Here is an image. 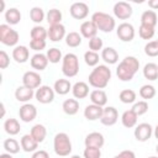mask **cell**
<instances>
[{
	"label": "cell",
	"mask_w": 158,
	"mask_h": 158,
	"mask_svg": "<svg viewBox=\"0 0 158 158\" xmlns=\"http://www.w3.org/2000/svg\"><path fill=\"white\" fill-rule=\"evenodd\" d=\"M65 43H67V46H69V47H72V48L79 47V46L81 44V35H79V33L75 32V31L69 32V33L65 36Z\"/></svg>",
	"instance_id": "obj_37"
},
{
	"label": "cell",
	"mask_w": 158,
	"mask_h": 158,
	"mask_svg": "<svg viewBox=\"0 0 158 158\" xmlns=\"http://www.w3.org/2000/svg\"><path fill=\"white\" fill-rule=\"evenodd\" d=\"M116 35L122 42H131L135 38V27L128 22H122L118 25Z\"/></svg>",
	"instance_id": "obj_8"
},
{
	"label": "cell",
	"mask_w": 158,
	"mask_h": 158,
	"mask_svg": "<svg viewBox=\"0 0 158 158\" xmlns=\"http://www.w3.org/2000/svg\"><path fill=\"white\" fill-rule=\"evenodd\" d=\"M91 21L95 23V26L98 27L99 31L105 32V33L111 32L112 30H115V26H116L114 17L106 12H102V11L94 12L91 16Z\"/></svg>",
	"instance_id": "obj_3"
},
{
	"label": "cell",
	"mask_w": 158,
	"mask_h": 158,
	"mask_svg": "<svg viewBox=\"0 0 158 158\" xmlns=\"http://www.w3.org/2000/svg\"><path fill=\"white\" fill-rule=\"evenodd\" d=\"M139 96L144 100H149V99L154 98L156 96V88L153 85H149V84L142 85L139 89Z\"/></svg>",
	"instance_id": "obj_39"
},
{
	"label": "cell",
	"mask_w": 158,
	"mask_h": 158,
	"mask_svg": "<svg viewBox=\"0 0 158 158\" xmlns=\"http://www.w3.org/2000/svg\"><path fill=\"white\" fill-rule=\"evenodd\" d=\"M137 116H141V115H144L147 111H148V102L146 100H141L138 102H135L132 109H131Z\"/></svg>",
	"instance_id": "obj_43"
},
{
	"label": "cell",
	"mask_w": 158,
	"mask_h": 158,
	"mask_svg": "<svg viewBox=\"0 0 158 158\" xmlns=\"http://www.w3.org/2000/svg\"><path fill=\"white\" fill-rule=\"evenodd\" d=\"M4 128H5V132L10 136H15L20 132L21 127H20V122L16 120V118H7L5 120L4 122Z\"/></svg>",
	"instance_id": "obj_29"
},
{
	"label": "cell",
	"mask_w": 158,
	"mask_h": 158,
	"mask_svg": "<svg viewBox=\"0 0 158 158\" xmlns=\"http://www.w3.org/2000/svg\"><path fill=\"white\" fill-rule=\"evenodd\" d=\"M157 42H158V40H157Z\"/></svg>",
	"instance_id": "obj_60"
},
{
	"label": "cell",
	"mask_w": 158,
	"mask_h": 158,
	"mask_svg": "<svg viewBox=\"0 0 158 158\" xmlns=\"http://www.w3.org/2000/svg\"><path fill=\"white\" fill-rule=\"evenodd\" d=\"M4 149L6 151V153H10V154H16L20 152V147L21 144L15 139V138H6L4 141Z\"/></svg>",
	"instance_id": "obj_35"
},
{
	"label": "cell",
	"mask_w": 158,
	"mask_h": 158,
	"mask_svg": "<svg viewBox=\"0 0 158 158\" xmlns=\"http://www.w3.org/2000/svg\"><path fill=\"white\" fill-rule=\"evenodd\" d=\"M70 158H81V157H80V156H77V154H74V156H72Z\"/></svg>",
	"instance_id": "obj_56"
},
{
	"label": "cell",
	"mask_w": 158,
	"mask_h": 158,
	"mask_svg": "<svg viewBox=\"0 0 158 158\" xmlns=\"http://www.w3.org/2000/svg\"><path fill=\"white\" fill-rule=\"evenodd\" d=\"M69 12L72 15V17L77 19V20H83L88 16L89 14V6L85 4V2H81V1H78V2H73L70 5V9H69Z\"/></svg>",
	"instance_id": "obj_13"
},
{
	"label": "cell",
	"mask_w": 158,
	"mask_h": 158,
	"mask_svg": "<svg viewBox=\"0 0 158 158\" xmlns=\"http://www.w3.org/2000/svg\"><path fill=\"white\" fill-rule=\"evenodd\" d=\"M152 133H153V128H152V126H151L149 123H147V122H142V123L137 125L136 128H135V132H133L135 138H136L137 141H139V142H146V141H148V139L151 138Z\"/></svg>",
	"instance_id": "obj_11"
},
{
	"label": "cell",
	"mask_w": 158,
	"mask_h": 158,
	"mask_svg": "<svg viewBox=\"0 0 158 158\" xmlns=\"http://www.w3.org/2000/svg\"><path fill=\"white\" fill-rule=\"evenodd\" d=\"M10 65V57L5 51H0V68L6 69Z\"/></svg>",
	"instance_id": "obj_49"
},
{
	"label": "cell",
	"mask_w": 158,
	"mask_h": 158,
	"mask_svg": "<svg viewBox=\"0 0 158 158\" xmlns=\"http://www.w3.org/2000/svg\"><path fill=\"white\" fill-rule=\"evenodd\" d=\"M62 72L68 78H73L79 73V59L74 53H67L63 57Z\"/></svg>",
	"instance_id": "obj_5"
},
{
	"label": "cell",
	"mask_w": 158,
	"mask_h": 158,
	"mask_svg": "<svg viewBox=\"0 0 158 158\" xmlns=\"http://www.w3.org/2000/svg\"><path fill=\"white\" fill-rule=\"evenodd\" d=\"M72 84L68 79H58L54 81V85H53V89L57 94L59 95H65L69 93V90H72Z\"/></svg>",
	"instance_id": "obj_26"
},
{
	"label": "cell",
	"mask_w": 158,
	"mask_h": 158,
	"mask_svg": "<svg viewBox=\"0 0 158 158\" xmlns=\"http://www.w3.org/2000/svg\"><path fill=\"white\" fill-rule=\"evenodd\" d=\"M141 25L154 27L157 25V14L153 10H146L141 15Z\"/></svg>",
	"instance_id": "obj_30"
},
{
	"label": "cell",
	"mask_w": 158,
	"mask_h": 158,
	"mask_svg": "<svg viewBox=\"0 0 158 158\" xmlns=\"http://www.w3.org/2000/svg\"><path fill=\"white\" fill-rule=\"evenodd\" d=\"M5 20L9 25H17L21 20V12L16 7H10L5 12Z\"/></svg>",
	"instance_id": "obj_32"
},
{
	"label": "cell",
	"mask_w": 158,
	"mask_h": 158,
	"mask_svg": "<svg viewBox=\"0 0 158 158\" xmlns=\"http://www.w3.org/2000/svg\"><path fill=\"white\" fill-rule=\"evenodd\" d=\"M47 22L49 26H54V25H59L60 21H62V12L58 10V9H51L47 15Z\"/></svg>",
	"instance_id": "obj_36"
},
{
	"label": "cell",
	"mask_w": 158,
	"mask_h": 158,
	"mask_svg": "<svg viewBox=\"0 0 158 158\" xmlns=\"http://www.w3.org/2000/svg\"><path fill=\"white\" fill-rule=\"evenodd\" d=\"M54 89H52L48 85H41L36 93H35V98L38 102L41 104H51L54 100Z\"/></svg>",
	"instance_id": "obj_7"
},
{
	"label": "cell",
	"mask_w": 158,
	"mask_h": 158,
	"mask_svg": "<svg viewBox=\"0 0 158 158\" xmlns=\"http://www.w3.org/2000/svg\"><path fill=\"white\" fill-rule=\"evenodd\" d=\"M49 60L46 54L43 53H36L31 57V67L36 70H44L48 65Z\"/></svg>",
	"instance_id": "obj_18"
},
{
	"label": "cell",
	"mask_w": 158,
	"mask_h": 158,
	"mask_svg": "<svg viewBox=\"0 0 158 158\" xmlns=\"http://www.w3.org/2000/svg\"><path fill=\"white\" fill-rule=\"evenodd\" d=\"M83 156H84V158H100L101 157V151H100V148L85 147Z\"/></svg>",
	"instance_id": "obj_46"
},
{
	"label": "cell",
	"mask_w": 158,
	"mask_h": 158,
	"mask_svg": "<svg viewBox=\"0 0 158 158\" xmlns=\"http://www.w3.org/2000/svg\"><path fill=\"white\" fill-rule=\"evenodd\" d=\"M148 6L153 10H158V0H149L148 1Z\"/></svg>",
	"instance_id": "obj_52"
},
{
	"label": "cell",
	"mask_w": 158,
	"mask_h": 158,
	"mask_svg": "<svg viewBox=\"0 0 158 158\" xmlns=\"http://www.w3.org/2000/svg\"><path fill=\"white\" fill-rule=\"evenodd\" d=\"M139 69V60L133 56L125 57L116 68V75L121 81H131Z\"/></svg>",
	"instance_id": "obj_1"
},
{
	"label": "cell",
	"mask_w": 158,
	"mask_h": 158,
	"mask_svg": "<svg viewBox=\"0 0 158 158\" xmlns=\"http://www.w3.org/2000/svg\"><path fill=\"white\" fill-rule=\"evenodd\" d=\"M102 111L104 109L101 106H98V105H88L85 109H84V116L86 120L89 121H95V120H100L101 115H102Z\"/></svg>",
	"instance_id": "obj_19"
},
{
	"label": "cell",
	"mask_w": 158,
	"mask_h": 158,
	"mask_svg": "<svg viewBox=\"0 0 158 158\" xmlns=\"http://www.w3.org/2000/svg\"><path fill=\"white\" fill-rule=\"evenodd\" d=\"M80 35L81 37H85L88 40H91L94 37H96V33H98V27L95 26V23L90 20V21H84L81 25H80Z\"/></svg>",
	"instance_id": "obj_17"
},
{
	"label": "cell",
	"mask_w": 158,
	"mask_h": 158,
	"mask_svg": "<svg viewBox=\"0 0 158 158\" xmlns=\"http://www.w3.org/2000/svg\"><path fill=\"white\" fill-rule=\"evenodd\" d=\"M0 158H12V157L10 153H2V154H0Z\"/></svg>",
	"instance_id": "obj_53"
},
{
	"label": "cell",
	"mask_w": 158,
	"mask_h": 158,
	"mask_svg": "<svg viewBox=\"0 0 158 158\" xmlns=\"http://www.w3.org/2000/svg\"><path fill=\"white\" fill-rule=\"evenodd\" d=\"M19 116L23 122H31L37 116V109L32 104H23L19 110Z\"/></svg>",
	"instance_id": "obj_14"
},
{
	"label": "cell",
	"mask_w": 158,
	"mask_h": 158,
	"mask_svg": "<svg viewBox=\"0 0 158 158\" xmlns=\"http://www.w3.org/2000/svg\"><path fill=\"white\" fill-rule=\"evenodd\" d=\"M30 48L41 53V51L46 48V41H42V40H31L30 41Z\"/></svg>",
	"instance_id": "obj_48"
},
{
	"label": "cell",
	"mask_w": 158,
	"mask_h": 158,
	"mask_svg": "<svg viewBox=\"0 0 158 158\" xmlns=\"http://www.w3.org/2000/svg\"><path fill=\"white\" fill-rule=\"evenodd\" d=\"M144 53L148 57H157L158 56V42L151 41L144 46Z\"/></svg>",
	"instance_id": "obj_45"
},
{
	"label": "cell",
	"mask_w": 158,
	"mask_h": 158,
	"mask_svg": "<svg viewBox=\"0 0 158 158\" xmlns=\"http://www.w3.org/2000/svg\"><path fill=\"white\" fill-rule=\"evenodd\" d=\"M42 78L41 75L35 70H28L22 75V84L30 89H38L41 86Z\"/></svg>",
	"instance_id": "obj_10"
},
{
	"label": "cell",
	"mask_w": 158,
	"mask_h": 158,
	"mask_svg": "<svg viewBox=\"0 0 158 158\" xmlns=\"http://www.w3.org/2000/svg\"><path fill=\"white\" fill-rule=\"evenodd\" d=\"M31 136L38 142V143H41V142H43L44 141V138H46V136H47V130H46V127L43 126V125H41V123H37V125H35L32 128H31Z\"/></svg>",
	"instance_id": "obj_31"
},
{
	"label": "cell",
	"mask_w": 158,
	"mask_h": 158,
	"mask_svg": "<svg viewBox=\"0 0 158 158\" xmlns=\"http://www.w3.org/2000/svg\"><path fill=\"white\" fill-rule=\"evenodd\" d=\"M30 17L35 23H41L43 21V19H44V11L41 7L35 6V7H32L30 10Z\"/></svg>",
	"instance_id": "obj_41"
},
{
	"label": "cell",
	"mask_w": 158,
	"mask_h": 158,
	"mask_svg": "<svg viewBox=\"0 0 158 158\" xmlns=\"http://www.w3.org/2000/svg\"><path fill=\"white\" fill-rule=\"evenodd\" d=\"M90 101L91 104L94 105H98V106H105L106 102H107V95L104 90L101 89H95L90 93Z\"/></svg>",
	"instance_id": "obj_23"
},
{
	"label": "cell",
	"mask_w": 158,
	"mask_h": 158,
	"mask_svg": "<svg viewBox=\"0 0 158 158\" xmlns=\"http://www.w3.org/2000/svg\"><path fill=\"white\" fill-rule=\"evenodd\" d=\"M30 36H31V40H42V41H46V38L48 37V31L43 27V26H33L31 32H30Z\"/></svg>",
	"instance_id": "obj_34"
},
{
	"label": "cell",
	"mask_w": 158,
	"mask_h": 158,
	"mask_svg": "<svg viewBox=\"0 0 158 158\" xmlns=\"http://www.w3.org/2000/svg\"><path fill=\"white\" fill-rule=\"evenodd\" d=\"M33 96H35L33 90L30 89V88H27V86H25V85L19 86V88L15 90V98H16V100L20 101V102H26V104H27V101H30Z\"/></svg>",
	"instance_id": "obj_20"
},
{
	"label": "cell",
	"mask_w": 158,
	"mask_h": 158,
	"mask_svg": "<svg viewBox=\"0 0 158 158\" xmlns=\"http://www.w3.org/2000/svg\"><path fill=\"white\" fill-rule=\"evenodd\" d=\"M47 58H48V60H49V63H53V64H56V63H59L60 60H63V57H62V52H60V49H58V48H56V47H53V48H49L48 51H47Z\"/></svg>",
	"instance_id": "obj_40"
},
{
	"label": "cell",
	"mask_w": 158,
	"mask_h": 158,
	"mask_svg": "<svg viewBox=\"0 0 158 158\" xmlns=\"http://www.w3.org/2000/svg\"><path fill=\"white\" fill-rule=\"evenodd\" d=\"M143 75L148 80L158 79V65L156 63H147L143 67Z\"/></svg>",
	"instance_id": "obj_33"
},
{
	"label": "cell",
	"mask_w": 158,
	"mask_h": 158,
	"mask_svg": "<svg viewBox=\"0 0 158 158\" xmlns=\"http://www.w3.org/2000/svg\"><path fill=\"white\" fill-rule=\"evenodd\" d=\"M89 84L95 89H104L107 86L110 79H111V70L105 64L96 65L91 73L89 74Z\"/></svg>",
	"instance_id": "obj_2"
},
{
	"label": "cell",
	"mask_w": 158,
	"mask_h": 158,
	"mask_svg": "<svg viewBox=\"0 0 158 158\" xmlns=\"http://www.w3.org/2000/svg\"><path fill=\"white\" fill-rule=\"evenodd\" d=\"M89 48H90V51L96 52V53L100 49L102 51V40L100 37H98V36L91 38V40H89Z\"/></svg>",
	"instance_id": "obj_47"
},
{
	"label": "cell",
	"mask_w": 158,
	"mask_h": 158,
	"mask_svg": "<svg viewBox=\"0 0 158 158\" xmlns=\"http://www.w3.org/2000/svg\"><path fill=\"white\" fill-rule=\"evenodd\" d=\"M48 31V38L52 41V42H59L62 41L63 38H65V27L59 23V25H54V26H49V30Z\"/></svg>",
	"instance_id": "obj_16"
},
{
	"label": "cell",
	"mask_w": 158,
	"mask_h": 158,
	"mask_svg": "<svg viewBox=\"0 0 158 158\" xmlns=\"http://www.w3.org/2000/svg\"><path fill=\"white\" fill-rule=\"evenodd\" d=\"M118 156H120L121 158H136V154H135L132 151H130V149L121 151V152L118 153Z\"/></svg>",
	"instance_id": "obj_50"
},
{
	"label": "cell",
	"mask_w": 158,
	"mask_h": 158,
	"mask_svg": "<svg viewBox=\"0 0 158 158\" xmlns=\"http://www.w3.org/2000/svg\"><path fill=\"white\" fill-rule=\"evenodd\" d=\"M138 33H139V37L141 38H143V40H151L154 36V27L141 25L139 28H138Z\"/></svg>",
	"instance_id": "obj_44"
},
{
	"label": "cell",
	"mask_w": 158,
	"mask_h": 158,
	"mask_svg": "<svg viewBox=\"0 0 158 158\" xmlns=\"http://www.w3.org/2000/svg\"><path fill=\"white\" fill-rule=\"evenodd\" d=\"M84 143H85V147L101 148L105 143V138L100 132H91L85 137Z\"/></svg>",
	"instance_id": "obj_15"
},
{
	"label": "cell",
	"mask_w": 158,
	"mask_h": 158,
	"mask_svg": "<svg viewBox=\"0 0 158 158\" xmlns=\"http://www.w3.org/2000/svg\"><path fill=\"white\" fill-rule=\"evenodd\" d=\"M32 158H49V154H48L46 151H43V149H40V151H36V152H33V154H32Z\"/></svg>",
	"instance_id": "obj_51"
},
{
	"label": "cell",
	"mask_w": 158,
	"mask_h": 158,
	"mask_svg": "<svg viewBox=\"0 0 158 158\" xmlns=\"http://www.w3.org/2000/svg\"><path fill=\"white\" fill-rule=\"evenodd\" d=\"M20 144H21V148L30 153V152H36L37 151V147H38V142L31 136V133L28 135H23L21 141H20Z\"/></svg>",
	"instance_id": "obj_21"
},
{
	"label": "cell",
	"mask_w": 158,
	"mask_h": 158,
	"mask_svg": "<svg viewBox=\"0 0 158 158\" xmlns=\"http://www.w3.org/2000/svg\"><path fill=\"white\" fill-rule=\"evenodd\" d=\"M137 117L138 116L132 110H126L121 116V122H122V125L125 127L132 128V127H135L137 125Z\"/></svg>",
	"instance_id": "obj_27"
},
{
	"label": "cell",
	"mask_w": 158,
	"mask_h": 158,
	"mask_svg": "<svg viewBox=\"0 0 158 158\" xmlns=\"http://www.w3.org/2000/svg\"><path fill=\"white\" fill-rule=\"evenodd\" d=\"M156 152H157V153H158V144H157V146H156Z\"/></svg>",
	"instance_id": "obj_57"
},
{
	"label": "cell",
	"mask_w": 158,
	"mask_h": 158,
	"mask_svg": "<svg viewBox=\"0 0 158 158\" xmlns=\"http://www.w3.org/2000/svg\"><path fill=\"white\" fill-rule=\"evenodd\" d=\"M62 109H63V111H64L67 115L73 116V115H75V114L79 111V102H78V100H75V99H67V100L63 101Z\"/></svg>",
	"instance_id": "obj_28"
},
{
	"label": "cell",
	"mask_w": 158,
	"mask_h": 158,
	"mask_svg": "<svg viewBox=\"0 0 158 158\" xmlns=\"http://www.w3.org/2000/svg\"><path fill=\"white\" fill-rule=\"evenodd\" d=\"M132 6L126 1H118L114 5V15L118 20H127L132 16Z\"/></svg>",
	"instance_id": "obj_9"
},
{
	"label": "cell",
	"mask_w": 158,
	"mask_h": 158,
	"mask_svg": "<svg viewBox=\"0 0 158 158\" xmlns=\"http://www.w3.org/2000/svg\"><path fill=\"white\" fill-rule=\"evenodd\" d=\"M114 158H121V157H120V156H118V154H117V156H115V157H114Z\"/></svg>",
	"instance_id": "obj_58"
},
{
	"label": "cell",
	"mask_w": 158,
	"mask_h": 158,
	"mask_svg": "<svg viewBox=\"0 0 158 158\" xmlns=\"http://www.w3.org/2000/svg\"><path fill=\"white\" fill-rule=\"evenodd\" d=\"M19 32L14 28H11L9 25L2 23L0 25V42L4 43L5 46H16L19 42Z\"/></svg>",
	"instance_id": "obj_6"
},
{
	"label": "cell",
	"mask_w": 158,
	"mask_h": 158,
	"mask_svg": "<svg viewBox=\"0 0 158 158\" xmlns=\"http://www.w3.org/2000/svg\"><path fill=\"white\" fill-rule=\"evenodd\" d=\"M148 158H158V157H154V156H152V157H148Z\"/></svg>",
	"instance_id": "obj_59"
},
{
	"label": "cell",
	"mask_w": 158,
	"mask_h": 158,
	"mask_svg": "<svg viewBox=\"0 0 158 158\" xmlns=\"http://www.w3.org/2000/svg\"><path fill=\"white\" fill-rule=\"evenodd\" d=\"M72 93L75 99H84L89 95V86L84 81H77L72 88Z\"/></svg>",
	"instance_id": "obj_24"
},
{
	"label": "cell",
	"mask_w": 158,
	"mask_h": 158,
	"mask_svg": "<svg viewBox=\"0 0 158 158\" xmlns=\"http://www.w3.org/2000/svg\"><path fill=\"white\" fill-rule=\"evenodd\" d=\"M99 54L93 51H86L84 53V60L89 67H96L99 64Z\"/></svg>",
	"instance_id": "obj_42"
},
{
	"label": "cell",
	"mask_w": 158,
	"mask_h": 158,
	"mask_svg": "<svg viewBox=\"0 0 158 158\" xmlns=\"http://www.w3.org/2000/svg\"><path fill=\"white\" fill-rule=\"evenodd\" d=\"M4 7H5V2H4V1H1V11H0V12H2V11H4Z\"/></svg>",
	"instance_id": "obj_55"
},
{
	"label": "cell",
	"mask_w": 158,
	"mask_h": 158,
	"mask_svg": "<svg viewBox=\"0 0 158 158\" xmlns=\"http://www.w3.org/2000/svg\"><path fill=\"white\" fill-rule=\"evenodd\" d=\"M118 99L123 104H132L136 101V93L132 89H125L120 93Z\"/></svg>",
	"instance_id": "obj_38"
},
{
	"label": "cell",
	"mask_w": 158,
	"mask_h": 158,
	"mask_svg": "<svg viewBox=\"0 0 158 158\" xmlns=\"http://www.w3.org/2000/svg\"><path fill=\"white\" fill-rule=\"evenodd\" d=\"M53 148L57 156L67 157L72 153V142L69 136L65 132H59L53 138Z\"/></svg>",
	"instance_id": "obj_4"
},
{
	"label": "cell",
	"mask_w": 158,
	"mask_h": 158,
	"mask_svg": "<svg viewBox=\"0 0 158 158\" xmlns=\"http://www.w3.org/2000/svg\"><path fill=\"white\" fill-rule=\"evenodd\" d=\"M101 58L107 64H115L118 60V53L112 47H106L101 51Z\"/></svg>",
	"instance_id": "obj_25"
},
{
	"label": "cell",
	"mask_w": 158,
	"mask_h": 158,
	"mask_svg": "<svg viewBox=\"0 0 158 158\" xmlns=\"http://www.w3.org/2000/svg\"><path fill=\"white\" fill-rule=\"evenodd\" d=\"M118 120V112L114 106H106L100 117V122L105 126H112Z\"/></svg>",
	"instance_id": "obj_12"
},
{
	"label": "cell",
	"mask_w": 158,
	"mask_h": 158,
	"mask_svg": "<svg viewBox=\"0 0 158 158\" xmlns=\"http://www.w3.org/2000/svg\"><path fill=\"white\" fill-rule=\"evenodd\" d=\"M154 137L158 139V125L156 126V128H154Z\"/></svg>",
	"instance_id": "obj_54"
},
{
	"label": "cell",
	"mask_w": 158,
	"mask_h": 158,
	"mask_svg": "<svg viewBox=\"0 0 158 158\" xmlns=\"http://www.w3.org/2000/svg\"><path fill=\"white\" fill-rule=\"evenodd\" d=\"M30 57V51L26 46H16L12 49V58L17 63H26Z\"/></svg>",
	"instance_id": "obj_22"
}]
</instances>
